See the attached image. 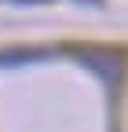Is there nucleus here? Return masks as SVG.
<instances>
[{"mask_svg": "<svg viewBox=\"0 0 128 132\" xmlns=\"http://www.w3.org/2000/svg\"><path fill=\"white\" fill-rule=\"evenodd\" d=\"M77 62H81L92 77H99L103 85H117L121 73H124V59L114 48H84V52H77Z\"/></svg>", "mask_w": 128, "mask_h": 132, "instance_id": "obj_1", "label": "nucleus"}, {"mask_svg": "<svg viewBox=\"0 0 128 132\" xmlns=\"http://www.w3.org/2000/svg\"><path fill=\"white\" fill-rule=\"evenodd\" d=\"M33 59H40L37 52H19V55H0V66H11V62H33Z\"/></svg>", "mask_w": 128, "mask_h": 132, "instance_id": "obj_2", "label": "nucleus"}, {"mask_svg": "<svg viewBox=\"0 0 128 132\" xmlns=\"http://www.w3.org/2000/svg\"><path fill=\"white\" fill-rule=\"evenodd\" d=\"M11 4H48V0H11Z\"/></svg>", "mask_w": 128, "mask_h": 132, "instance_id": "obj_3", "label": "nucleus"}]
</instances>
